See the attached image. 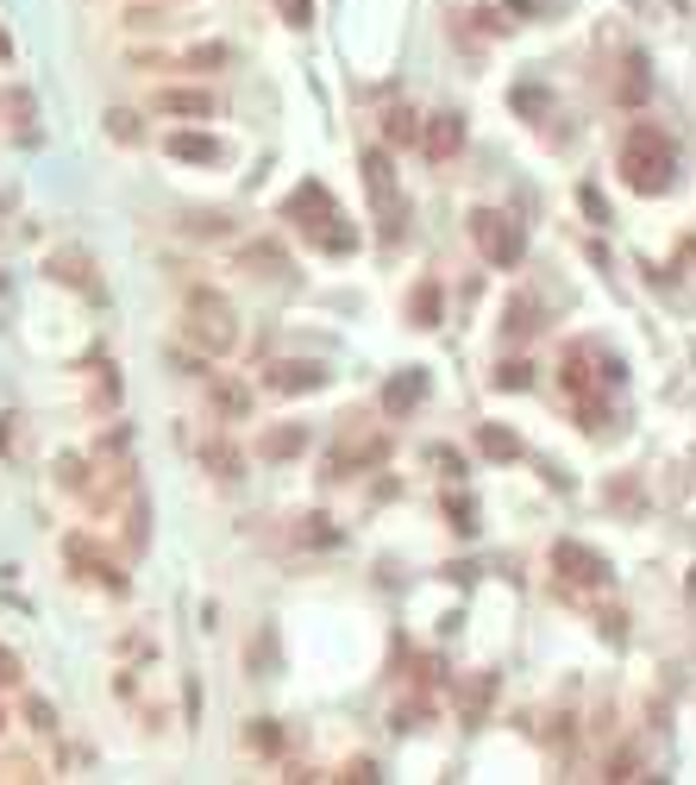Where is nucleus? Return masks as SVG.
Listing matches in <instances>:
<instances>
[{"mask_svg": "<svg viewBox=\"0 0 696 785\" xmlns=\"http://www.w3.org/2000/svg\"><path fill=\"white\" fill-rule=\"evenodd\" d=\"M421 396H426V371H396V377L383 384V409H389V415H408Z\"/></svg>", "mask_w": 696, "mask_h": 785, "instance_id": "nucleus-14", "label": "nucleus"}, {"mask_svg": "<svg viewBox=\"0 0 696 785\" xmlns=\"http://www.w3.org/2000/svg\"><path fill=\"white\" fill-rule=\"evenodd\" d=\"M621 182L634 196H665L677 182V145L665 126H653V119L628 126V138H621Z\"/></svg>", "mask_w": 696, "mask_h": 785, "instance_id": "nucleus-1", "label": "nucleus"}, {"mask_svg": "<svg viewBox=\"0 0 696 785\" xmlns=\"http://www.w3.org/2000/svg\"><path fill=\"white\" fill-rule=\"evenodd\" d=\"M365 189L377 201V220H383V239H396V220H402V196H396V170H389V151H365Z\"/></svg>", "mask_w": 696, "mask_h": 785, "instance_id": "nucleus-6", "label": "nucleus"}, {"mask_svg": "<svg viewBox=\"0 0 696 785\" xmlns=\"http://www.w3.org/2000/svg\"><path fill=\"white\" fill-rule=\"evenodd\" d=\"M302 447H308V428H276V433H264V459H295Z\"/></svg>", "mask_w": 696, "mask_h": 785, "instance_id": "nucleus-20", "label": "nucleus"}, {"mask_svg": "<svg viewBox=\"0 0 696 785\" xmlns=\"http://www.w3.org/2000/svg\"><path fill=\"white\" fill-rule=\"evenodd\" d=\"M471 239H477V252H484L496 271H515V264L527 258L521 220L503 214V208H471Z\"/></svg>", "mask_w": 696, "mask_h": 785, "instance_id": "nucleus-4", "label": "nucleus"}, {"mask_svg": "<svg viewBox=\"0 0 696 785\" xmlns=\"http://www.w3.org/2000/svg\"><path fill=\"white\" fill-rule=\"evenodd\" d=\"M339 779H346V785H358V779H377V766H370V761H346V773H339Z\"/></svg>", "mask_w": 696, "mask_h": 785, "instance_id": "nucleus-31", "label": "nucleus"}, {"mask_svg": "<svg viewBox=\"0 0 696 785\" xmlns=\"http://www.w3.org/2000/svg\"><path fill=\"white\" fill-rule=\"evenodd\" d=\"M151 107L164 119H213V95H208V88H157Z\"/></svg>", "mask_w": 696, "mask_h": 785, "instance_id": "nucleus-12", "label": "nucleus"}, {"mask_svg": "<svg viewBox=\"0 0 696 785\" xmlns=\"http://www.w3.org/2000/svg\"><path fill=\"white\" fill-rule=\"evenodd\" d=\"M245 747H252V754H276V747H283V729H276V723H252V729H245Z\"/></svg>", "mask_w": 696, "mask_h": 785, "instance_id": "nucleus-22", "label": "nucleus"}, {"mask_svg": "<svg viewBox=\"0 0 696 785\" xmlns=\"http://www.w3.org/2000/svg\"><path fill=\"white\" fill-rule=\"evenodd\" d=\"M0 63H13V32L0 25Z\"/></svg>", "mask_w": 696, "mask_h": 785, "instance_id": "nucleus-35", "label": "nucleus"}, {"mask_svg": "<svg viewBox=\"0 0 696 785\" xmlns=\"http://www.w3.org/2000/svg\"><path fill=\"white\" fill-rule=\"evenodd\" d=\"M20 447V428H13V415H0V452Z\"/></svg>", "mask_w": 696, "mask_h": 785, "instance_id": "nucleus-32", "label": "nucleus"}, {"mask_svg": "<svg viewBox=\"0 0 696 785\" xmlns=\"http://www.w3.org/2000/svg\"><path fill=\"white\" fill-rule=\"evenodd\" d=\"M621 101L634 107V101H646V57H628V82H621Z\"/></svg>", "mask_w": 696, "mask_h": 785, "instance_id": "nucleus-23", "label": "nucleus"}, {"mask_svg": "<svg viewBox=\"0 0 696 785\" xmlns=\"http://www.w3.org/2000/svg\"><path fill=\"white\" fill-rule=\"evenodd\" d=\"M189 63H194V70H220V63H226V44H194Z\"/></svg>", "mask_w": 696, "mask_h": 785, "instance_id": "nucleus-28", "label": "nucleus"}, {"mask_svg": "<svg viewBox=\"0 0 696 785\" xmlns=\"http://www.w3.org/2000/svg\"><path fill=\"white\" fill-rule=\"evenodd\" d=\"M0 729H7V710H0Z\"/></svg>", "mask_w": 696, "mask_h": 785, "instance_id": "nucleus-36", "label": "nucleus"}, {"mask_svg": "<svg viewBox=\"0 0 696 785\" xmlns=\"http://www.w3.org/2000/svg\"><path fill=\"white\" fill-rule=\"evenodd\" d=\"M489 384H496V390H527V384H534V371L515 358V365H496V377H489Z\"/></svg>", "mask_w": 696, "mask_h": 785, "instance_id": "nucleus-25", "label": "nucleus"}, {"mask_svg": "<svg viewBox=\"0 0 696 785\" xmlns=\"http://www.w3.org/2000/svg\"><path fill=\"white\" fill-rule=\"evenodd\" d=\"M320 384H327V371H320L314 358H283V365L264 371V390L271 396H308V390H320Z\"/></svg>", "mask_w": 696, "mask_h": 785, "instance_id": "nucleus-10", "label": "nucleus"}, {"mask_svg": "<svg viewBox=\"0 0 696 785\" xmlns=\"http://www.w3.org/2000/svg\"><path fill=\"white\" fill-rule=\"evenodd\" d=\"M276 13H283V25L308 32V25H314V0H276Z\"/></svg>", "mask_w": 696, "mask_h": 785, "instance_id": "nucleus-24", "label": "nucleus"}, {"mask_svg": "<svg viewBox=\"0 0 696 785\" xmlns=\"http://www.w3.org/2000/svg\"><path fill=\"white\" fill-rule=\"evenodd\" d=\"M433 164H452V157L464 151V114H433L421 119V138H414Z\"/></svg>", "mask_w": 696, "mask_h": 785, "instance_id": "nucleus-9", "label": "nucleus"}, {"mask_svg": "<svg viewBox=\"0 0 696 785\" xmlns=\"http://www.w3.org/2000/svg\"><path fill=\"white\" fill-rule=\"evenodd\" d=\"M164 151L182 157V164H220V157H226L213 133H170V138H164Z\"/></svg>", "mask_w": 696, "mask_h": 785, "instance_id": "nucleus-13", "label": "nucleus"}, {"mask_svg": "<svg viewBox=\"0 0 696 785\" xmlns=\"http://www.w3.org/2000/svg\"><path fill=\"white\" fill-rule=\"evenodd\" d=\"M615 377H621V365H602L597 346H565L559 384H565V396H571V402H597L602 384H615Z\"/></svg>", "mask_w": 696, "mask_h": 785, "instance_id": "nucleus-5", "label": "nucleus"}, {"mask_svg": "<svg viewBox=\"0 0 696 785\" xmlns=\"http://www.w3.org/2000/svg\"><path fill=\"white\" fill-rule=\"evenodd\" d=\"M552 566H559L565 585H602V578H609V559L590 553L583 541H559V547H552Z\"/></svg>", "mask_w": 696, "mask_h": 785, "instance_id": "nucleus-8", "label": "nucleus"}, {"mask_svg": "<svg viewBox=\"0 0 696 785\" xmlns=\"http://www.w3.org/2000/svg\"><path fill=\"white\" fill-rule=\"evenodd\" d=\"M408 321H414V327H440V283H433V276L408 295Z\"/></svg>", "mask_w": 696, "mask_h": 785, "instance_id": "nucleus-15", "label": "nucleus"}, {"mask_svg": "<svg viewBox=\"0 0 696 785\" xmlns=\"http://www.w3.org/2000/svg\"><path fill=\"white\" fill-rule=\"evenodd\" d=\"M383 138H389V145H414V138H421L414 107H389V114H383Z\"/></svg>", "mask_w": 696, "mask_h": 785, "instance_id": "nucleus-18", "label": "nucleus"}, {"mask_svg": "<svg viewBox=\"0 0 696 785\" xmlns=\"http://www.w3.org/2000/svg\"><path fill=\"white\" fill-rule=\"evenodd\" d=\"M208 396H213V409L226 415V421H245V415H252V396L239 390V384H226V377H220V384H213Z\"/></svg>", "mask_w": 696, "mask_h": 785, "instance_id": "nucleus-17", "label": "nucleus"}, {"mask_svg": "<svg viewBox=\"0 0 696 785\" xmlns=\"http://www.w3.org/2000/svg\"><path fill=\"white\" fill-rule=\"evenodd\" d=\"M63 559H70V566H82V578H95V585H107L114 597H126V572H119L114 559L88 541V534H70V541H63Z\"/></svg>", "mask_w": 696, "mask_h": 785, "instance_id": "nucleus-7", "label": "nucleus"}, {"mask_svg": "<svg viewBox=\"0 0 696 785\" xmlns=\"http://www.w3.org/2000/svg\"><path fill=\"white\" fill-rule=\"evenodd\" d=\"M107 133H114L119 145H138V138H145V126H138V114H126V107H114V114H107Z\"/></svg>", "mask_w": 696, "mask_h": 785, "instance_id": "nucleus-21", "label": "nucleus"}, {"mask_svg": "<svg viewBox=\"0 0 696 785\" xmlns=\"http://www.w3.org/2000/svg\"><path fill=\"white\" fill-rule=\"evenodd\" d=\"M602 779H640V754H615V761H609V773H602Z\"/></svg>", "mask_w": 696, "mask_h": 785, "instance_id": "nucleus-29", "label": "nucleus"}, {"mask_svg": "<svg viewBox=\"0 0 696 785\" xmlns=\"http://www.w3.org/2000/svg\"><path fill=\"white\" fill-rule=\"evenodd\" d=\"M7 685H20V653L13 648H0V691Z\"/></svg>", "mask_w": 696, "mask_h": 785, "instance_id": "nucleus-30", "label": "nucleus"}, {"mask_svg": "<svg viewBox=\"0 0 696 785\" xmlns=\"http://www.w3.org/2000/svg\"><path fill=\"white\" fill-rule=\"evenodd\" d=\"M583 214H590V220H609V208H602V196H597V189H583Z\"/></svg>", "mask_w": 696, "mask_h": 785, "instance_id": "nucleus-33", "label": "nucleus"}, {"mask_svg": "<svg viewBox=\"0 0 696 785\" xmlns=\"http://www.w3.org/2000/svg\"><path fill=\"white\" fill-rule=\"evenodd\" d=\"M182 334H189L201 353L226 358L232 346H239V321H232V302H226V295H213V290H189V327H182Z\"/></svg>", "mask_w": 696, "mask_h": 785, "instance_id": "nucleus-3", "label": "nucleus"}, {"mask_svg": "<svg viewBox=\"0 0 696 785\" xmlns=\"http://www.w3.org/2000/svg\"><path fill=\"white\" fill-rule=\"evenodd\" d=\"M44 271L57 276V283H70V290H82V295H101V276H95V264H88V252H76V245H63V252H51V258H44Z\"/></svg>", "mask_w": 696, "mask_h": 785, "instance_id": "nucleus-11", "label": "nucleus"}, {"mask_svg": "<svg viewBox=\"0 0 696 785\" xmlns=\"http://www.w3.org/2000/svg\"><path fill=\"white\" fill-rule=\"evenodd\" d=\"M208 471H220V478H239V452H232L226 440H213V447H208Z\"/></svg>", "mask_w": 696, "mask_h": 785, "instance_id": "nucleus-26", "label": "nucleus"}, {"mask_svg": "<svg viewBox=\"0 0 696 785\" xmlns=\"http://www.w3.org/2000/svg\"><path fill=\"white\" fill-rule=\"evenodd\" d=\"M477 447H484V459H521V440H515L508 428H496V421L477 428Z\"/></svg>", "mask_w": 696, "mask_h": 785, "instance_id": "nucleus-19", "label": "nucleus"}, {"mask_svg": "<svg viewBox=\"0 0 696 785\" xmlns=\"http://www.w3.org/2000/svg\"><path fill=\"white\" fill-rule=\"evenodd\" d=\"M503 334H508V339H515V334H534V308H527V302H508Z\"/></svg>", "mask_w": 696, "mask_h": 785, "instance_id": "nucleus-27", "label": "nucleus"}, {"mask_svg": "<svg viewBox=\"0 0 696 785\" xmlns=\"http://www.w3.org/2000/svg\"><path fill=\"white\" fill-rule=\"evenodd\" d=\"M283 220H295V227H302L314 245H327V252H351V245H358V233L346 227V214H339V201H333L327 182H295L289 201H283Z\"/></svg>", "mask_w": 696, "mask_h": 785, "instance_id": "nucleus-2", "label": "nucleus"}, {"mask_svg": "<svg viewBox=\"0 0 696 785\" xmlns=\"http://www.w3.org/2000/svg\"><path fill=\"white\" fill-rule=\"evenodd\" d=\"M239 264H245V271H257V276H283V271H289L283 245H245V252H239Z\"/></svg>", "mask_w": 696, "mask_h": 785, "instance_id": "nucleus-16", "label": "nucleus"}, {"mask_svg": "<svg viewBox=\"0 0 696 785\" xmlns=\"http://www.w3.org/2000/svg\"><path fill=\"white\" fill-rule=\"evenodd\" d=\"M25 716H32V729H51V704H44V698H32V704H25Z\"/></svg>", "mask_w": 696, "mask_h": 785, "instance_id": "nucleus-34", "label": "nucleus"}]
</instances>
